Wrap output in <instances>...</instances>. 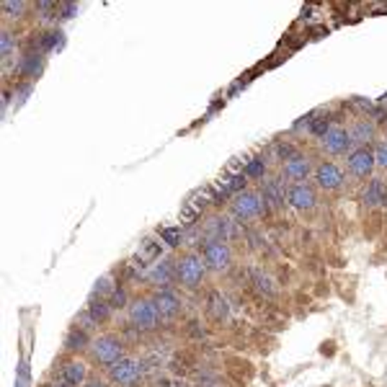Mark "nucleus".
<instances>
[{
    "instance_id": "1",
    "label": "nucleus",
    "mask_w": 387,
    "mask_h": 387,
    "mask_svg": "<svg viewBox=\"0 0 387 387\" xmlns=\"http://www.w3.org/2000/svg\"><path fill=\"white\" fill-rule=\"evenodd\" d=\"M91 356H93L96 364H101L109 369L111 364H117L119 359H124V341L114 336V333H103V336H96L93 343H91Z\"/></svg>"
},
{
    "instance_id": "2",
    "label": "nucleus",
    "mask_w": 387,
    "mask_h": 387,
    "mask_svg": "<svg viewBox=\"0 0 387 387\" xmlns=\"http://www.w3.org/2000/svg\"><path fill=\"white\" fill-rule=\"evenodd\" d=\"M206 263L202 258V253H186L176 261V279L189 289H197L206 277Z\"/></svg>"
},
{
    "instance_id": "3",
    "label": "nucleus",
    "mask_w": 387,
    "mask_h": 387,
    "mask_svg": "<svg viewBox=\"0 0 387 387\" xmlns=\"http://www.w3.org/2000/svg\"><path fill=\"white\" fill-rule=\"evenodd\" d=\"M109 382L117 387H137L143 382V364L135 356H124L117 364H111L109 369Z\"/></svg>"
},
{
    "instance_id": "4",
    "label": "nucleus",
    "mask_w": 387,
    "mask_h": 387,
    "mask_svg": "<svg viewBox=\"0 0 387 387\" xmlns=\"http://www.w3.org/2000/svg\"><path fill=\"white\" fill-rule=\"evenodd\" d=\"M129 323L135 325L137 331H155L160 325V313L155 302L147 297H137L129 302Z\"/></svg>"
},
{
    "instance_id": "5",
    "label": "nucleus",
    "mask_w": 387,
    "mask_h": 387,
    "mask_svg": "<svg viewBox=\"0 0 387 387\" xmlns=\"http://www.w3.org/2000/svg\"><path fill=\"white\" fill-rule=\"evenodd\" d=\"M263 209H266V204H263L261 194H258V191H248V189L235 194V197H232V204H230L232 217H235V220H243V222L261 217Z\"/></svg>"
},
{
    "instance_id": "6",
    "label": "nucleus",
    "mask_w": 387,
    "mask_h": 387,
    "mask_svg": "<svg viewBox=\"0 0 387 387\" xmlns=\"http://www.w3.org/2000/svg\"><path fill=\"white\" fill-rule=\"evenodd\" d=\"M202 258H204L206 269L214 271V274H222L232 263V248L225 240H206L202 245Z\"/></svg>"
},
{
    "instance_id": "7",
    "label": "nucleus",
    "mask_w": 387,
    "mask_h": 387,
    "mask_svg": "<svg viewBox=\"0 0 387 387\" xmlns=\"http://www.w3.org/2000/svg\"><path fill=\"white\" fill-rule=\"evenodd\" d=\"M320 147L328 155H348V152L354 150V143H351V135H348L346 126L331 124L328 132L320 137Z\"/></svg>"
},
{
    "instance_id": "8",
    "label": "nucleus",
    "mask_w": 387,
    "mask_h": 387,
    "mask_svg": "<svg viewBox=\"0 0 387 387\" xmlns=\"http://www.w3.org/2000/svg\"><path fill=\"white\" fill-rule=\"evenodd\" d=\"M374 155H372V147H354V150L346 155V171L354 178H372L374 173Z\"/></svg>"
},
{
    "instance_id": "9",
    "label": "nucleus",
    "mask_w": 387,
    "mask_h": 387,
    "mask_svg": "<svg viewBox=\"0 0 387 387\" xmlns=\"http://www.w3.org/2000/svg\"><path fill=\"white\" fill-rule=\"evenodd\" d=\"M287 204L292 209H300V212H308L317 204V191L315 186H310L308 181L302 183H289L287 189Z\"/></svg>"
},
{
    "instance_id": "10",
    "label": "nucleus",
    "mask_w": 387,
    "mask_h": 387,
    "mask_svg": "<svg viewBox=\"0 0 387 387\" xmlns=\"http://www.w3.org/2000/svg\"><path fill=\"white\" fill-rule=\"evenodd\" d=\"M310 173H315L313 160H310L308 155H302V152H294L292 158L282 163V176H284L287 181L302 183V181H308Z\"/></svg>"
},
{
    "instance_id": "11",
    "label": "nucleus",
    "mask_w": 387,
    "mask_h": 387,
    "mask_svg": "<svg viewBox=\"0 0 387 387\" xmlns=\"http://www.w3.org/2000/svg\"><path fill=\"white\" fill-rule=\"evenodd\" d=\"M152 302H155V308H158L160 313V320H173V317L181 315L183 310V302L181 297L168 287V289H158V294L152 297Z\"/></svg>"
},
{
    "instance_id": "12",
    "label": "nucleus",
    "mask_w": 387,
    "mask_h": 387,
    "mask_svg": "<svg viewBox=\"0 0 387 387\" xmlns=\"http://www.w3.org/2000/svg\"><path fill=\"white\" fill-rule=\"evenodd\" d=\"M315 183H317V189H323V191H339L341 186H343V171H341L336 163H320V166L315 168Z\"/></svg>"
},
{
    "instance_id": "13",
    "label": "nucleus",
    "mask_w": 387,
    "mask_h": 387,
    "mask_svg": "<svg viewBox=\"0 0 387 387\" xmlns=\"http://www.w3.org/2000/svg\"><path fill=\"white\" fill-rule=\"evenodd\" d=\"M348 135H351L354 147H369V143H377V124L374 119H356L348 126Z\"/></svg>"
},
{
    "instance_id": "14",
    "label": "nucleus",
    "mask_w": 387,
    "mask_h": 387,
    "mask_svg": "<svg viewBox=\"0 0 387 387\" xmlns=\"http://www.w3.org/2000/svg\"><path fill=\"white\" fill-rule=\"evenodd\" d=\"M60 382L65 387H83L88 382V364L80 362V359H70L67 364H63Z\"/></svg>"
},
{
    "instance_id": "15",
    "label": "nucleus",
    "mask_w": 387,
    "mask_h": 387,
    "mask_svg": "<svg viewBox=\"0 0 387 387\" xmlns=\"http://www.w3.org/2000/svg\"><path fill=\"white\" fill-rule=\"evenodd\" d=\"M362 202L367 206H387V183L382 178H369L367 186H364Z\"/></svg>"
},
{
    "instance_id": "16",
    "label": "nucleus",
    "mask_w": 387,
    "mask_h": 387,
    "mask_svg": "<svg viewBox=\"0 0 387 387\" xmlns=\"http://www.w3.org/2000/svg\"><path fill=\"white\" fill-rule=\"evenodd\" d=\"M261 199L266 206H282L287 199L284 183L279 181V178H263L261 181Z\"/></svg>"
},
{
    "instance_id": "17",
    "label": "nucleus",
    "mask_w": 387,
    "mask_h": 387,
    "mask_svg": "<svg viewBox=\"0 0 387 387\" xmlns=\"http://www.w3.org/2000/svg\"><path fill=\"white\" fill-rule=\"evenodd\" d=\"M206 232H209V240H225L228 243L230 237L235 235V222L230 217H212L209 225H206Z\"/></svg>"
},
{
    "instance_id": "18",
    "label": "nucleus",
    "mask_w": 387,
    "mask_h": 387,
    "mask_svg": "<svg viewBox=\"0 0 387 387\" xmlns=\"http://www.w3.org/2000/svg\"><path fill=\"white\" fill-rule=\"evenodd\" d=\"M91 336H88L86 328H80V325H72L70 331H67V336H65V348L67 351H86V348H91Z\"/></svg>"
},
{
    "instance_id": "19",
    "label": "nucleus",
    "mask_w": 387,
    "mask_h": 387,
    "mask_svg": "<svg viewBox=\"0 0 387 387\" xmlns=\"http://www.w3.org/2000/svg\"><path fill=\"white\" fill-rule=\"evenodd\" d=\"M173 277H176V266L171 261H163V263L158 261L150 271V282L158 284L160 289H168V284L173 282Z\"/></svg>"
},
{
    "instance_id": "20",
    "label": "nucleus",
    "mask_w": 387,
    "mask_h": 387,
    "mask_svg": "<svg viewBox=\"0 0 387 387\" xmlns=\"http://www.w3.org/2000/svg\"><path fill=\"white\" fill-rule=\"evenodd\" d=\"M111 302L109 300H93L91 305H88V315H91V320H93L96 325H101V323H106L111 317Z\"/></svg>"
},
{
    "instance_id": "21",
    "label": "nucleus",
    "mask_w": 387,
    "mask_h": 387,
    "mask_svg": "<svg viewBox=\"0 0 387 387\" xmlns=\"http://www.w3.org/2000/svg\"><path fill=\"white\" fill-rule=\"evenodd\" d=\"M41 70V55H26L24 63H21V72L29 75V78H37Z\"/></svg>"
},
{
    "instance_id": "22",
    "label": "nucleus",
    "mask_w": 387,
    "mask_h": 387,
    "mask_svg": "<svg viewBox=\"0 0 387 387\" xmlns=\"http://www.w3.org/2000/svg\"><path fill=\"white\" fill-rule=\"evenodd\" d=\"M372 155H374V166H377L379 171H387V137L385 140H377V143H374Z\"/></svg>"
},
{
    "instance_id": "23",
    "label": "nucleus",
    "mask_w": 387,
    "mask_h": 387,
    "mask_svg": "<svg viewBox=\"0 0 387 387\" xmlns=\"http://www.w3.org/2000/svg\"><path fill=\"white\" fill-rule=\"evenodd\" d=\"M24 13H26L24 0H6V3H3V16L6 18H21Z\"/></svg>"
},
{
    "instance_id": "24",
    "label": "nucleus",
    "mask_w": 387,
    "mask_h": 387,
    "mask_svg": "<svg viewBox=\"0 0 387 387\" xmlns=\"http://www.w3.org/2000/svg\"><path fill=\"white\" fill-rule=\"evenodd\" d=\"M245 178H261L263 181V173H266V163H263V158H253L248 160V166L243 168Z\"/></svg>"
},
{
    "instance_id": "25",
    "label": "nucleus",
    "mask_w": 387,
    "mask_h": 387,
    "mask_svg": "<svg viewBox=\"0 0 387 387\" xmlns=\"http://www.w3.org/2000/svg\"><path fill=\"white\" fill-rule=\"evenodd\" d=\"M41 44H44V49H57L60 44H63V32H49V34H44L41 37Z\"/></svg>"
},
{
    "instance_id": "26",
    "label": "nucleus",
    "mask_w": 387,
    "mask_h": 387,
    "mask_svg": "<svg viewBox=\"0 0 387 387\" xmlns=\"http://www.w3.org/2000/svg\"><path fill=\"white\" fill-rule=\"evenodd\" d=\"M11 52H13V34L3 32V37H0V55H3V60H8Z\"/></svg>"
},
{
    "instance_id": "27",
    "label": "nucleus",
    "mask_w": 387,
    "mask_h": 387,
    "mask_svg": "<svg viewBox=\"0 0 387 387\" xmlns=\"http://www.w3.org/2000/svg\"><path fill=\"white\" fill-rule=\"evenodd\" d=\"M124 302H126L124 289H114V292H111V308H124Z\"/></svg>"
},
{
    "instance_id": "28",
    "label": "nucleus",
    "mask_w": 387,
    "mask_h": 387,
    "mask_svg": "<svg viewBox=\"0 0 387 387\" xmlns=\"http://www.w3.org/2000/svg\"><path fill=\"white\" fill-rule=\"evenodd\" d=\"M328 122H325V119H315V122H313V135L315 137H323L325 132H328Z\"/></svg>"
},
{
    "instance_id": "29",
    "label": "nucleus",
    "mask_w": 387,
    "mask_h": 387,
    "mask_svg": "<svg viewBox=\"0 0 387 387\" xmlns=\"http://www.w3.org/2000/svg\"><path fill=\"white\" fill-rule=\"evenodd\" d=\"M60 11H63V18H72V13H75V6H72V3H60V6H57V13H60Z\"/></svg>"
},
{
    "instance_id": "30",
    "label": "nucleus",
    "mask_w": 387,
    "mask_h": 387,
    "mask_svg": "<svg viewBox=\"0 0 387 387\" xmlns=\"http://www.w3.org/2000/svg\"><path fill=\"white\" fill-rule=\"evenodd\" d=\"M83 387H109V382L106 379H98V377H93V379H88L86 385Z\"/></svg>"
},
{
    "instance_id": "31",
    "label": "nucleus",
    "mask_w": 387,
    "mask_h": 387,
    "mask_svg": "<svg viewBox=\"0 0 387 387\" xmlns=\"http://www.w3.org/2000/svg\"><path fill=\"white\" fill-rule=\"evenodd\" d=\"M55 387H65V385H55Z\"/></svg>"
}]
</instances>
